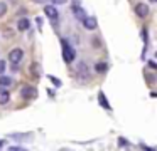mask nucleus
Returning a JSON list of instances; mask_svg holds the SVG:
<instances>
[{
    "label": "nucleus",
    "instance_id": "nucleus-1",
    "mask_svg": "<svg viewBox=\"0 0 157 151\" xmlns=\"http://www.w3.org/2000/svg\"><path fill=\"white\" fill-rule=\"evenodd\" d=\"M61 45H63V59H64V62L71 64L73 60H75V49L71 47V44L68 42L66 39H61Z\"/></svg>",
    "mask_w": 157,
    "mask_h": 151
},
{
    "label": "nucleus",
    "instance_id": "nucleus-2",
    "mask_svg": "<svg viewBox=\"0 0 157 151\" xmlns=\"http://www.w3.org/2000/svg\"><path fill=\"white\" fill-rule=\"evenodd\" d=\"M22 57H24V50H22L21 47H15V49H12L10 52H9V60L12 62V66H17L22 60Z\"/></svg>",
    "mask_w": 157,
    "mask_h": 151
},
{
    "label": "nucleus",
    "instance_id": "nucleus-3",
    "mask_svg": "<svg viewBox=\"0 0 157 151\" xmlns=\"http://www.w3.org/2000/svg\"><path fill=\"white\" fill-rule=\"evenodd\" d=\"M21 94H22L24 99H34V97L37 96V89H36L34 86H24L21 91Z\"/></svg>",
    "mask_w": 157,
    "mask_h": 151
},
{
    "label": "nucleus",
    "instance_id": "nucleus-4",
    "mask_svg": "<svg viewBox=\"0 0 157 151\" xmlns=\"http://www.w3.org/2000/svg\"><path fill=\"white\" fill-rule=\"evenodd\" d=\"M44 13H46V15H48L51 20H52V22H56V20H58V17H59L56 5H46V7H44Z\"/></svg>",
    "mask_w": 157,
    "mask_h": 151
},
{
    "label": "nucleus",
    "instance_id": "nucleus-5",
    "mask_svg": "<svg viewBox=\"0 0 157 151\" xmlns=\"http://www.w3.org/2000/svg\"><path fill=\"white\" fill-rule=\"evenodd\" d=\"M96 25H98V22H96L95 17H85V19H83V27H85L86 30H95Z\"/></svg>",
    "mask_w": 157,
    "mask_h": 151
},
{
    "label": "nucleus",
    "instance_id": "nucleus-6",
    "mask_svg": "<svg viewBox=\"0 0 157 151\" xmlns=\"http://www.w3.org/2000/svg\"><path fill=\"white\" fill-rule=\"evenodd\" d=\"M135 13L140 17V19L147 17L149 15V5H145V3H137L135 5Z\"/></svg>",
    "mask_w": 157,
    "mask_h": 151
},
{
    "label": "nucleus",
    "instance_id": "nucleus-7",
    "mask_svg": "<svg viewBox=\"0 0 157 151\" xmlns=\"http://www.w3.org/2000/svg\"><path fill=\"white\" fill-rule=\"evenodd\" d=\"M29 27H31V22H29L27 17H22V19H19V22H17V30H19V32H25Z\"/></svg>",
    "mask_w": 157,
    "mask_h": 151
},
{
    "label": "nucleus",
    "instance_id": "nucleus-8",
    "mask_svg": "<svg viewBox=\"0 0 157 151\" xmlns=\"http://www.w3.org/2000/svg\"><path fill=\"white\" fill-rule=\"evenodd\" d=\"M9 101H10V92H9L5 87H0V104L4 106V104H7Z\"/></svg>",
    "mask_w": 157,
    "mask_h": 151
},
{
    "label": "nucleus",
    "instance_id": "nucleus-9",
    "mask_svg": "<svg viewBox=\"0 0 157 151\" xmlns=\"http://www.w3.org/2000/svg\"><path fill=\"white\" fill-rule=\"evenodd\" d=\"M73 12H75V15H76V19H79V20H83L85 19V10L81 9V7L78 5V3H73Z\"/></svg>",
    "mask_w": 157,
    "mask_h": 151
},
{
    "label": "nucleus",
    "instance_id": "nucleus-10",
    "mask_svg": "<svg viewBox=\"0 0 157 151\" xmlns=\"http://www.w3.org/2000/svg\"><path fill=\"white\" fill-rule=\"evenodd\" d=\"M98 101H100V104H101V107H105V109H112V106H110V102L106 101V97H105V94L103 92H98Z\"/></svg>",
    "mask_w": 157,
    "mask_h": 151
},
{
    "label": "nucleus",
    "instance_id": "nucleus-11",
    "mask_svg": "<svg viewBox=\"0 0 157 151\" xmlns=\"http://www.w3.org/2000/svg\"><path fill=\"white\" fill-rule=\"evenodd\" d=\"M78 76L81 77V79H88V70H86L85 64H79L78 66Z\"/></svg>",
    "mask_w": 157,
    "mask_h": 151
},
{
    "label": "nucleus",
    "instance_id": "nucleus-12",
    "mask_svg": "<svg viewBox=\"0 0 157 151\" xmlns=\"http://www.w3.org/2000/svg\"><path fill=\"white\" fill-rule=\"evenodd\" d=\"M31 72H32V76H34V77H41V67H39L37 62H34L31 66Z\"/></svg>",
    "mask_w": 157,
    "mask_h": 151
},
{
    "label": "nucleus",
    "instance_id": "nucleus-13",
    "mask_svg": "<svg viewBox=\"0 0 157 151\" xmlns=\"http://www.w3.org/2000/svg\"><path fill=\"white\" fill-rule=\"evenodd\" d=\"M12 84V79L7 76H0V87H7Z\"/></svg>",
    "mask_w": 157,
    "mask_h": 151
},
{
    "label": "nucleus",
    "instance_id": "nucleus-14",
    "mask_svg": "<svg viewBox=\"0 0 157 151\" xmlns=\"http://www.w3.org/2000/svg\"><path fill=\"white\" fill-rule=\"evenodd\" d=\"M95 70H96V72H100V74H103V72L108 70V66H106L105 62H100V64H96V66H95Z\"/></svg>",
    "mask_w": 157,
    "mask_h": 151
},
{
    "label": "nucleus",
    "instance_id": "nucleus-15",
    "mask_svg": "<svg viewBox=\"0 0 157 151\" xmlns=\"http://www.w3.org/2000/svg\"><path fill=\"white\" fill-rule=\"evenodd\" d=\"M7 13V3L5 2H0V17H4Z\"/></svg>",
    "mask_w": 157,
    "mask_h": 151
},
{
    "label": "nucleus",
    "instance_id": "nucleus-16",
    "mask_svg": "<svg viewBox=\"0 0 157 151\" xmlns=\"http://www.w3.org/2000/svg\"><path fill=\"white\" fill-rule=\"evenodd\" d=\"M5 69H7V67H5V60L0 59V76H2V74L5 72Z\"/></svg>",
    "mask_w": 157,
    "mask_h": 151
},
{
    "label": "nucleus",
    "instance_id": "nucleus-17",
    "mask_svg": "<svg viewBox=\"0 0 157 151\" xmlns=\"http://www.w3.org/2000/svg\"><path fill=\"white\" fill-rule=\"evenodd\" d=\"M49 79H51V81H52V84H56V86H58V87L61 86V81H59L58 77H52V76H49Z\"/></svg>",
    "mask_w": 157,
    "mask_h": 151
},
{
    "label": "nucleus",
    "instance_id": "nucleus-18",
    "mask_svg": "<svg viewBox=\"0 0 157 151\" xmlns=\"http://www.w3.org/2000/svg\"><path fill=\"white\" fill-rule=\"evenodd\" d=\"M52 2V5H61V3H64L66 0H51Z\"/></svg>",
    "mask_w": 157,
    "mask_h": 151
},
{
    "label": "nucleus",
    "instance_id": "nucleus-19",
    "mask_svg": "<svg viewBox=\"0 0 157 151\" xmlns=\"http://www.w3.org/2000/svg\"><path fill=\"white\" fill-rule=\"evenodd\" d=\"M32 2H34V3H46L48 0H32Z\"/></svg>",
    "mask_w": 157,
    "mask_h": 151
},
{
    "label": "nucleus",
    "instance_id": "nucleus-20",
    "mask_svg": "<svg viewBox=\"0 0 157 151\" xmlns=\"http://www.w3.org/2000/svg\"><path fill=\"white\" fill-rule=\"evenodd\" d=\"M91 44H93V45H100V42H98V39H93V42H91Z\"/></svg>",
    "mask_w": 157,
    "mask_h": 151
},
{
    "label": "nucleus",
    "instance_id": "nucleus-21",
    "mask_svg": "<svg viewBox=\"0 0 157 151\" xmlns=\"http://www.w3.org/2000/svg\"><path fill=\"white\" fill-rule=\"evenodd\" d=\"M150 2H157V0H150Z\"/></svg>",
    "mask_w": 157,
    "mask_h": 151
}]
</instances>
